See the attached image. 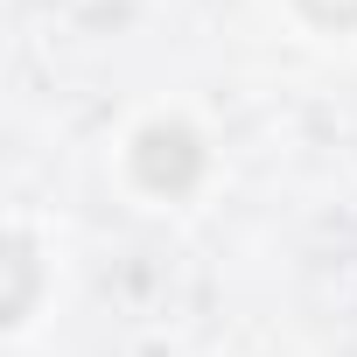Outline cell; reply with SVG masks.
Returning <instances> with one entry per match:
<instances>
[{"label":"cell","instance_id":"6da1fadb","mask_svg":"<svg viewBox=\"0 0 357 357\" xmlns=\"http://www.w3.org/2000/svg\"><path fill=\"white\" fill-rule=\"evenodd\" d=\"M197 168H204V147H197L190 126H147L140 147H133V175L161 197H183L197 183Z\"/></svg>","mask_w":357,"mask_h":357},{"label":"cell","instance_id":"7a4b0ae2","mask_svg":"<svg viewBox=\"0 0 357 357\" xmlns=\"http://www.w3.org/2000/svg\"><path fill=\"white\" fill-rule=\"evenodd\" d=\"M301 8H308L322 29H350V22H357V0H301Z\"/></svg>","mask_w":357,"mask_h":357}]
</instances>
